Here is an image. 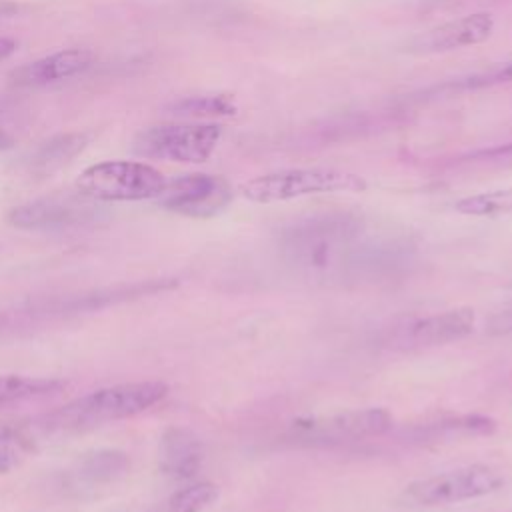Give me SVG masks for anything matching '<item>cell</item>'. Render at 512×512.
I'll list each match as a JSON object with an SVG mask.
<instances>
[{"mask_svg":"<svg viewBox=\"0 0 512 512\" xmlns=\"http://www.w3.org/2000/svg\"><path fill=\"white\" fill-rule=\"evenodd\" d=\"M238 104L232 94H202L186 96L168 106V114L178 118H220L234 116Z\"/></svg>","mask_w":512,"mask_h":512,"instance_id":"obj_14","label":"cell"},{"mask_svg":"<svg viewBox=\"0 0 512 512\" xmlns=\"http://www.w3.org/2000/svg\"><path fill=\"white\" fill-rule=\"evenodd\" d=\"M126 468H128L126 454H122L118 450H100V452L86 456L80 462L78 474H80V478L94 484V482H110L116 476L124 474Z\"/></svg>","mask_w":512,"mask_h":512,"instance_id":"obj_19","label":"cell"},{"mask_svg":"<svg viewBox=\"0 0 512 512\" xmlns=\"http://www.w3.org/2000/svg\"><path fill=\"white\" fill-rule=\"evenodd\" d=\"M476 314L472 308H452L416 320L408 338L420 346H438L460 340L474 330Z\"/></svg>","mask_w":512,"mask_h":512,"instance_id":"obj_11","label":"cell"},{"mask_svg":"<svg viewBox=\"0 0 512 512\" xmlns=\"http://www.w3.org/2000/svg\"><path fill=\"white\" fill-rule=\"evenodd\" d=\"M492 30H494L492 14L474 12L426 30L412 42V50L448 52L464 46H474L490 38Z\"/></svg>","mask_w":512,"mask_h":512,"instance_id":"obj_8","label":"cell"},{"mask_svg":"<svg viewBox=\"0 0 512 512\" xmlns=\"http://www.w3.org/2000/svg\"><path fill=\"white\" fill-rule=\"evenodd\" d=\"M222 136V126L212 122H168L140 130L132 150L144 158L200 164L208 160Z\"/></svg>","mask_w":512,"mask_h":512,"instance_id":"obj_5","label":"cell"},{"mask_svg":"<svg viewBox=\"0 0 512 512\" xmlns=\"http://www.w3.org/2000/svg\"><path fill=\"white\" fill-rule=\"evenodd\" d=\"M92 138V132H68L42 142L32 156V170L40 174H50L58 170L60 166L76 158L90 144Z\"/></svg>","mask_w":512,"mask_h":512,"instance_id":"obj_13","label":"cell"},{"mask_svg":"<svg viewBox=\"0 0 512 512\" xmlns=\"http://www.w3.org/2000/svg\"><path fill=\"white\" fill-rule=\"evenodd\" d=\"M166 186L164 174L144 162L106 160L92 164L76 178L82 196L102 202L156 200Z\"/></svg>","mask_w":512,"mask_h":512,"instance_id":"obj_3","label":"cell"},{"mask_svg":"<svg viewBox=\"0 0 512 512\" xmlns=\"http://www.w3.org/2000/svg\"><path fill=\"white\" fill-rule=\"evenodd\" d=\"M94 52L88 48H66L34 62H28L12 72L18 86H46L86 72L94 64Z\"/></svg>","mask_w":512,"mask_h":512,"instance_id":"obj_9","label":"cell"},{"mask_svg":"<svg viewBox=\"0 0 512 512\" xmlns=\"http://www.w3.org/2000/svg\"><path fill=\"white\" fill-rule=\"evenodd\" d=\"M392 414L386 408H356L346 410L328 418L300 420L296 430L304 438L342 442V440H362L372 436H382L392 428Z\"/></svg>","mask_w":512,"mask_h":512,"instance_id":"obj_7","label":"cell"},{"mask_svg":"<svg viewBox=\"0 0 512 512\" xmlns=\"http://www.w3.org/2000/svg\"><path fill=\"white\" fill-rule=\"evenodd\" d=\"M504 486L502 474L488 464H468L410 482L398 496L408 508H436L488 496Z\"/></svg>","mask_w":512,"mask_h":512,"instance_id":"obj_4","label":"cell"},{"mask_svg":"<svg viewBox=\"0 0 512 512\" xmlns=\"http://www.w3.org/2000/svg\"><path fill=\"white\" fill-rule=\"evenodd\" d=\"M216 500L218 486L214 482H194L170 494L162 512H204Z\"/></svg>","mask_w":512,"mask_h":512,"instance_id":"obj_18","label":"cell"},{"mask_svg":"<svg viewBox=\"0 0 512 512\" xmlns=\"http://www.w3.org/2000/svg\"><path fill=\"white\" fill-rule=\"evenodd\" d=\"M204 460V446L200 438L182 426L164 430L160 438V468L164 474L176 480H188L196 476Z\"/></svg>","mask_w":512,"mask_h":512,"instance_id":"obj_10","label":"cell"},{"mask_svg":"<svg viewBox=\"0 0 512 512\" xmlns=\"http://www.w3.org/2000/svg\"><path fill=\"white\" fill-rule=\"evenodd\" d=\"M368 182L354 172L338 168H286L254 176L240 184V194L256 204L284 202L310 194L362 192Z\"/></svg>","mask_w":512,"mask_h":512,"instance_id":"obj_2","label":"cell"},{"mask_svg":"<svg viewBox=\"0 0 512 512\" xmlns=\"http://www.w3.org/2000/svg\"><path fill=\"white\" fill-rule=\"evenodd\" d=\"M10 146H12V138H10L6 132L0 130V150H6V148H10Z\"/></svg>","mask_w":512,"mask_h":512,"instance_id":"obj_22","label":"cell"},{"mask_svg":"<svg viewBox=\"0 0 512 512\" xmlns=\"http://www.w3.org/2000/svg\"><path fill=\"white\" fill-rule=\"evenodd\" d=\"M34 450V438L26 426L6 424L0 428V476L20 466Z\"/></svg>","mask_w":512,"mask_h":512,"instance_id":"obj_16","label":"cell"},{"mask_svg":"<svg viewBox=\"0 0 512 512\" xmlns=\"http://www.w3.org/2000/svg\"><path fill=\"white\" fill-rule=\"evenodd\" d=\"M168 394L160 380L122 382L80 396L44 416V428L52 432H78L106 422L132 418L156 406Z\"/></svg>","mask_w":512,"mask_h":512,"instance_id":"obj_1","label":"cell"},{"mask_svg":"<svg viewBox=\"0 0 512 512\" xmlns=\"http://www.w3.org/2000/svg\"><path fill=\"white\" fill-rule=\"evenodd\" d=\"M502 82H512V60L492 68L490 72L476 74V76L468 78L466 82H462L460 86H464V88H478V86H492V84H502Z\"/></svg>","mask_w":512,"mask_h":512,"instance_id":"obj_20","label":"cell"},{"mask_svg":"<svg viewBox=\"0 0 512 512\" xmlns=\"http://www.w3.org/2000/svg\"><path fill=\"white\" fill-rule=\"evenodd\" d=\"M232 186L226 178L206 172H190L166 180L156 202L188 218H212L232 202Z\"/></svg>","mask_w":512,"mask_h":512,"instance_id":"obj_6","label":"cell"},{"mask_svg":"<svg viewBox=\"0 0 512 512\" xmlns=\"http://www.w3.org/2000/svg\"><path fill=\"white\" fill-rule=\"evenodd\" d=\"M82 216V208L70 198H38L20 206H14L8 212V222L22 230H40V228H56L76 222Z\"/></svg>","mask_w":512,"mask_h":512,"instance_id":"obj_12","label":"cell"},{"mask_svg":"<svg viewBox=\"0 0 512 512\" xmlns=\"http://www.w3.org/2000/svg\"><path fill=\"white\" fill-rule=\"evenodd\" d=\"M62 388H66V382L58 378L6 374V376H0V406L28 400V398L56 394Z\"/></svg>","mask_w":512,"mask_h":512,"instance_id":"obj_15","label":"cell"},{"mask_svg":"<svg viewBox=\"0 0 512 512\" xmlns=\"http://www.w3.org/2000/svg\"><path fill=\"white\" fill-rule=\"evenodd\" d=\"M454 210L464 216H502L512 214V188L490 190L460 198Z\"/></svg>","mask_w":512,"mask_h":512,"instance_id":"obj_17","label":"cell"},{"mask_svg":"<svg viewBox=\"0 0 512 512\" xmlns=\"http://www.w3.org/2000/svg\"><path fill=\"white\" fill-rule=\"evenodd\" d=\"M490 332H496V334L512 332V302L490 318Z\"/></svg>","mask_w":512,"mask_h":512,"instance_id":"obj_21","label":"cell"}]
</instances>
